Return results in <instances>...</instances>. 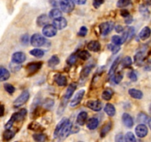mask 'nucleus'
I'll return each instance as SVG.
<instances>
[{
  "label": "nucleus",
  "instance_id": "45",
  "mask_svg": "<svg viewBox=\"0 0 151 142\" xmlns=\"http://www.w3.org/2000/svg\"><path fill=\"white\" fill-rule=\"evenodd\" d=\"M90 71H91V68L90 67H86L83 70L82 72H81V77L82 78H86L88 75V74L90 73Z\"/></svg>",
  "mask_w": 151,
  "mask_h": 142
},
{
  "label": "nucleus",
  "instance_id": "16",
  "mask_svg": "<svg viewBox=\"0 0 151 142\" xmlns=\"http://www.w3.org/2000/svg\"><path fill=\"white\" fill-rule=\"evenodd\" d=\"M122 122L128 128H131L134 126V120L128 113H124L122 115Z\"/></svg>",
  "mask_w": 151,
  "mask_h": 142
},
{
  "label": "nucleus",
  "instance_id": "50",
  "mask_svg": "<svg viewBox=\"0 0 151 142\" xmlns=\"http://www.w3.org/2000/svg\"><path fill=\"white\" fill-rule=\"evenodd\" d=\"M124 135L122 133H119V134H117L116 135V138H115V141L118 142H122L123 141H125V138H124Z\"/></svg>",
  "mask_w": 151,
  "mask_h": 142
},
{
  "label": "nucleus",
  "instance_id": "9",
  "mask_svg": "<svg viewBox=\"0 0 151 142\" xmlns=\"http://www.w3.org/2000/svg\"><path fill=\"white\" fill-rule=\"evenodd\" d=\"M84 94H85V90H81L78 91L75 96V97L72 99V100L70 102V106H76L77 105L79 104L81 101H82L83 98Z\"/></svg>",
  "mask_w": 151,
  "mask_h": 142
},
{
  "label": "nucleus",
  "instance_id": "30",
  "mask_svg": "<svg viewBox=\"0 0 151 142\" xmlns=\"http://www.w3.org/2000/svg\"><path fill=\"white\" fill-rule=\"evenodd\" d=\"M62 16V13L60 10L58 8H54L50 10V17L52 19H55L57 18L60 17Z\"/></svg>",
  "mask_w": 151,
  "mask_h": 142
},
{
  "label": "nucleus",
  "instance_id": "19",
  "mask_svg": "<svg viewBox=\"0 0 151 142\" xmlns=\"http://www.w3.org/2000/svg\"><path fill=\"white\" fill-rule=\"evenodd\" d=\"M128 93L132 98L136 99H141L143 97V93L141 90H137V89L131 88L128 90Z\"/></svg>",
  "mask_w": 151,
  "mask_h": 142
},
{
  "label": "nucleus",
  "instance_id": "24",
  "mask_svg": "<svg viewBox=\"0 0 151 142\" xmlns=\"http://www.w3.org/2000/svg\"><path fill=\"white\" fill-rule=\"evenodd\" d=\"M99 121L97 118H91L87 121V127L89 130H95L98 127Z\"/></svg>",
  "mask_w": 151,
  "mask_h": 142
},
{
  "label": "nucleus",
  "instance_id": "8",
  "mask_svg": "<svg viewBox=\"0 0 151 142\" xmlns=\"http://www.w3.org/2000/svg\"><path fill=\"white\" fill-rule=\"evenodd\" d=\"M135 133L138 137L144 138L147 135L148 130H147V127H146V125H145L144 124H141L137 126L135 129Z\"/></svg>",
  "mask_w": 151,
  "mask_h": 142
},
{
  "label": "nucleus",
  "instance_id": "2",
  "mask_svg": "<svg viewBox=\"0 0 151 142\" xmlns=\"http://www.w3.org/2000/svg\"><path fill=\"white\" fill-rule=\"evenodd\" d=\"M48 41L45 39L44 36H41L38 33H35L30 38V43L33 47H40L44 46Z\"/></svg>",
  "mask_w": 151,
  "mask_h": 142
},
{
  "label": "nucleus",
  "instance_id": "7",
  "mask_svg": "<svg viewBox=\"0 0 151 142\" xmlns=\"http://www.w3.org/2000/svg\"><path fill=\"white\" fill-rule=\"evenodd\" d=\"M72 124L69 119L67 120L66 123H65L64 126L62 128L61 131H60V135L61 138H64L67 137L69 134L71 133V131H72Z\"/></svg>",
  "mask_w": 151,
  "mask_h": 142
},
{
  "label": "nucleus",
  "instance_id": "4",
  "mask_svg": "<svg viewBox=\"0 0 151 142\" xmlns=\"http://www.w3.org/2000/svg\"><path fill=\"white\" fill-rule=\"evenodd\" d=\"M60 7L62 11L71 13L75 9V1L73 0H62Z\"/></svg>",
  "mask_w": 151,
  "mask_h": 142
},
{
  "label": "nucleus",
  "instance_id": "15",
  "mask_svg": "<svg viewBox=\"0 0 151 142\" xmlns=\"http://www.w3.org/2000/svg\"><path fill=\"white\" fill-rule=\"evenodd\" d=\"M54 80L55 81L56 84L58 86H66V84H67V80H66V78L60 73H58L55 75Z\"/></svg>",
  "mask_w": 151,
  "mask_h": 142
},
{
  "label": "nucleus",
  "instance_id": "14",
  "mask_svg": "<svg viewBox=\"0 0 151 142\" xmlns=\"http://www.w3.org/2000/svg\"><path fill=\"white\" fill-rule=\"evenodd\" d=\"M41 66H42V62H32V63L28 64L27 66V70L30 73H34V72H37L41 67Z\"/></svg>",
  "mask_w": 151,
  "mask_h": 142
},
{
  "label": "nucleus",
  "instance_id": "23",
  "mask_svg": "<svg viewBox=\"0 0 151 142\" xmlns=\"http://www.w3.org/2000/svg\"><path fill=\"white\" fill-rule=\"evenodd\" d=\"M104 111L110 117L114 116L115 115V113H116V109H115L114 106L110 103L106 104L104 108Z\"/></svg>",
  "mask_w": 151,
  "mask_h": 142
},
{
  "label": "nucleus",
  "instance_id": "53",
  "mask_svg": "<svg viewBox=\"0 0 151 142\" xmlns=\"http://www.w3.org/2000/svg\"><path fill=\"white\" fill-rule=\"evenodd\" d=\"M134 33H135V30H134V28H128V36L132 37L134 35Z\"/></svg>",
  "mask_w": 151,
  "mask_h": 142
},
{
  "label": "nucleus",
  "instance_id": "52",
  "mask_svg": "<svg viewBox=\"0 0 151 142\" xmlns=\"http://www.w3.org/2000/svg\"><path fill=\"white\" fill-rule=\"evenodd\" d=\"M103 0H94V2H93V5L97 8V7H100L102 4L103 3Z\"/></svg>",
  "mask_w": 151,
  "mask_h": 142
},
{
  "label": "nucleus",
  "instance_id": "12",
  "mask_svg": "<svg viewBox=\"0 0 151 142\" xmlns=\"http://www.w3.org/2000/svg\"><path fill=\"white\" fill-rule=\"evenodd\" d=\"M87 106L94 111H100L103 107V104L100 101L91 100L87 102Z\"/></svg>",
  "mask_w": 151,
  "mask_h": 142
},
{
  "label": "nucleus",
  "instance_id": "41",
  "mask_svg": "<svg viewBox=\"0 0 151 142\" xmlns=\"http://www.w3.org/2000/svg\"><path fill=\"white\" fill-rule=\"evenodd\" d=\"M28 128H29V130H34V131H35H35H38V130H41L42 127H41V126L39 124H38V123L32 122V123H31L29 126H28Z\"/></svg>",
  "mask_w": 151,
  "mask_h": 142
},
{
  "label": "nucleus",
  "instance_id": "36",
  "mask_svg": "<svg viewBox=\"0 0 151 142\" xmlns=\"http://www.w3.org/2000/svg\"><path fill=\"white\" fill-rule=\"evenodd\" d=\"M125 141L127 142H135L136 138L131 132H128L125 135Z\"/></svg>",
  "mask_w": 151,
  "mask_h": 142
},
{
  "label": "nucleus",
  "instance_id": "43",
  "mask_svg": "<svg viewBox=\"0 0 151 142\" xmlns=\"http://www.w3.org/2000/svg\"><path fill=\"white\" fill-rule=\"evenodd\" d=\"M143 59V53H138L135 56H134V61L137 64L141 63Z\"/></svg>",
  "mask_w": 151,
  "mask_h": 142
},
{
  "label": "nucleus",
  "instance_id": "1",
  "mask_svg": "<svg viewBox=\"0 0 151 142\" xmlns=\"http://www.w3.org/2000/svg\"><path fill=\"white\" fill-rule=\"evenodd\" d=\"M27 112L26 109H21L19 112H16V113L13 114L11 116V118H10V119L7 121V123L5 124V126H4L5 129H10L13 127L14 123L20 122V121H23V120L24 119L25 116H26Z\"/></svg>",
  "mask_w": 151,
  "mask_h": 142
},
{
  "label": "nucleus",
  "instance_id": "47",
  "mask_svg": "<svg viewBox=\"0 0 151 142\" xmlns=\"http://www.w3.org/2000/svg\"><path fill=\"white\" fill-rule=\"evenodd\" d=\"M122 78H123V75H122V73L119 72V73L116 74V75H115V77H114L115 83H116V84H119V82L122 81Z\"/></svg>",
  "mask_w": 151,
  "mask_h": 142
},
{
  "label": "nucleus",
  "instance_id": "46",
  "mask_svg": "<svg viewBox=\"0 0 151 142\" xmlns=\"http://www.w3.org/2000/svg\"><path fill=\"white\" fill-rule=\"evenodd\" d=\"M109 47H110V48L109 49L111 50L112 53H113L114 54L116 53L119 50H120L119 45H116V44H114V45H109Z\"/></svg>",
  "mask_w": 151,
  "mask_h": 142
},
{
  "label": "nucleus",
  "instance_id": "40",
  "mask_svg": "<svg viewBox=\"0 0 151 142\" xmlns=\"http://www.w3.org/2000/svg\"><path fill=\"white\" fill-rule=\"evenodd\" d=\"M137 121L139 123H145L148 122V118H147V115H145V113H140L139 114L138 118H137Z\"/></svg>",
  "mask_w": 151,
  "mask_h": 142
},
{
  "label": "nucleus",
  "instance_id": "34",
  "mask_svg": "<svg viewBox=\"0 0 151 142\" xmlns=\"http://www.w3.org/2000/svg\"><path fill=\"white\" fill-rule=\"evenodd\" d=\"M132 64V59L130 56H125L122 61V65L123 67H128Z\"/></svg>",
  "mask_w": 151,
  "mask_h": 142
},
{
  "label": "nucleus",
  "instance_id": "27",
  "mask_svg": "<svg viewBox=\"0 0 151 142\" xmlns=\"http://www.w3.org/2000/svg\"><path fill=\"white\" fill-rule=\"evenodd\" d=\"M77 88V84H75V83H72L70 84V85L68 87L67 90L66 92V94H65V99H69L71 96H72V94L75 92V89Z\"/></svg>",
  "mask_w": 151,
  "mask_h": 142
},
{
  "label": "nucleus",
  "instance_id": "37",
  "mask_svg": "<svg viewBox=\"0 0 151 142\" xmlns=\"http://www.w3.org/2000/svg\"><path fill=\"white\" fill-rule=\"evenodd\" d=\"M131 4V0H119L116 3V6L118 7H125Z\"/></svg>",
  "mask_w": 151,
  "mask_h": 142
},
{
  "label": "nucleus",
  "instance_id": "18",
  "mask_svg": "<svg viewBox=\"0 0 151 142\" xmlns=\"http://www.w3.org/2000/svg\"><path fill=\"white\" fill-rule=\"evenodd\" d=\"M87 118H88V114L86 112L83 111V112H80L77 117V123L81 126L84 125L87 121Z\"/></svg>",
  "mask_w": 151,
  "mask_h": 142
},
{
  "label": "nucleus",
  "instance_id": "20",
  "mask_svg": "<svg viewBox=\"0 0 151 142\" xmlns=\"http://www.w3.org/2000/svg\"><path fill=\"white\" fill-rule=\"evenodd\" d=\"M151 34V30L149 27H145L142 30H141V32L139 34V36L141 38L142 40H146L147 38H148L150 36Z\"/></svg>",
  "mask_w": 151,
  "mask_h": 142
},
{
  "label": "nucleus",
  "instance_id": "21",
  "mask_svg": "<svg viewBox=\"0 0 151 142\" xmlns=\"http://www.w3.org/2000/svg\"><path fill=\"white\" fill-rule=\"evenodd\" d=\"M49 22H50V18L46 14L41 15L37 19V24L38 26H45L48 25Z\"/></svg>",
  "mask_w": 151,
  "mask_h": 142
},
{
  "label": "nucleus",
  "instance_id": "44",
  "mask_svg": "<svg viewBox=\"0 0 151 142\" xmlns=\"http://www.w3.org/2000/svg\"><path fill=\"white\" fill-rule=\"evenodd\" d=\"M87 32H88V30H87V28L86 27H81L79 32H78V36L81 37H84L86 36Z\"/></svg>",
  "mask_w": 151,
  "mask_h": 142
},
{
  "label": "nucleus",
  "instance_id": "22",
  "mask_svg": "<svg viewBox=\"0 0 151 142\" xmlns=\"http://www.w3.org/2000/svg\"><path fill=\"white\" fill-rule=\"evenodd\" d=\"M68 118H63V119L61 120V121H60V122L58 124V125L56 126L55 127V132H54V136L55 138H58L59 135H60V131H61L62 128H63V127L64 126L65 123L67 121Z\"/></svg>",
  "mask_w": 151,
  "mask_h": 142
},
{
  "label": "nucleus",
  "instance_id": "28",
  "mask_svg": "<svg viewBox=\"0 0 151 142\" xmlns=\"http://www.w3.org/2000/svg\"><path fill=\"white\" fill-rule=\"evenodd\" d=\"M15 133L12 130H10V129H6L5 131L3 133V139L4 141H10L14 137Z\"/></svg>",
  "mask_w": 151,
  "mask_h": 142
},
{
  "label": "nucleus",
  "instance_id": "5",
  "mask_svg": "<svg viewBox=\"0 0 151 142\" xmlns=\"http://www.w3.org/2000/svg\"><path fill=\"white\" fill-rule=\"evenodd\" d=\"M114 27V22H107L100 24V26H99L100 34L103 36L108 35V34L113 30Z\"/></svg>",
  "mask_w": 151,
  "mask_h": 142
},
{
  "label": "nucleus",
  "instance_id": "56",
  "mask_svg": "<svg viewBox=\"0 0 151 142\" xmlns=\"http://www.w3.org/2000/svg\"><path fill=\"white\" fill-rule=\"evenodd\" d=\"M73 1L78 4H83L86 2V0H73Z\"/></svg>",
  "mask_w": 151,
  "mask_h": 142
},
{
  "label": "nucleus",
  "instance_id": "33",
  "mask_svg": "<svg viewBox=\"0 0 151 142\" xmlns=\"http://www.w3.org/2000/svg\"><path fill=\"white\" fill-rule=\"evenodd\" d=\"M112 96H113V92L112 90H109V89H107V90H104L103 92V94H102V97L104 100L109 101L112 98Z\"/></svg>",
  "mask_w": 151,
  "mask_h": 142
},
{
  "label": "nucleus",
  "instance_id": "59",
  "mask_svg": "<svg viewBox=\"0 0 151 142\" xmlns=\"http://www.w3.org/2000/svg\"><path fill=\"white\" fill-rule=\"evenodd\" d=\"M150 109V112H151V104H150V109Z\"/></svg>",
  "mask_w": 151,
  "mask_h": 142
},
{
  "label": "nucleus",
  "instance_id": "10",
  "mask_svg": "<svg viewBox=\"0 0 151 142\" xmlns=\"http://www.w3.org/2000/svg\"><path fill=\"white\" fill-rule=\"evenodd\" d=\"M52 25L58 30H62L66 27V25H67V21H66V19L65 18L60 16V17L57 18V19L53 20Z\"/></svg>",
  "mask_w": 151,
  "mask_h": 142
},
{
  "label": "nucleus",
  "instance_id": "48",
  "mask_svg": "<svg viewBox=\"0 0 151 142\" xmlns=\"http://www.w3.org/2000/svg\"><path fill=\"white\" fill-rule=\"evenodd\" d=\"M62 0H50V3L52 7H58V6H60V3H61Z\"/></svg>",
  "mask_w": 151,
  "mask_h": 142
},
{
  "label": "nucleus",
  "instance_id": "29",
  "mask_svg": "<svg viewBox=\"0 0 151 142\" xmlns=\"http://www.w3.org/2000/svg\"><path fill=\"white\" fill-rule=\"evenodd\" d=\"M60 63V59L57 56H52L48 61V65L50 67H54Z\"/></svg>",
  "mask_w": 151,
  "mask_h": 142
},
{
  "label": "nucleus",
  "instance_id": "31",
  "mask_svg": "<svg viewBox=\"0 0 151 142\" xmlns=\"http://www.w3.org/2000/svg\"><path fill=\"white\" fill-rule=\"evenodd\" d=\"M29 53H30L32 56H35V57L36 58H41L43 57V56L44 55V52L42 50L38 48L32 49V50H30Z\"/></svg>",
  "mask_w": 151,
  "mask_h": 142
},
{
  "label": "nucleus",
  "instance_id": "55",
  "mask_svg": "<svg viewBox=\"0 0 151 142\" xmlns=\"http://www.w3.org/2000/svg\"><path fill=\"white\" fill-rule=\"evenodd\" d=\"M4 105L1 104H0V117L3 116V115H4Z\"/></svg>",
  "mask_w": 151,
  "mask_h": 142
},
{
  "label": "nucleus",
  "instance_id": "13",
  "mask_svg": "<svg viewBox=\"0 0 151 142\" xmlns=\"http://www.w3.org/2000/svg\"><path fill=\"white\" fill-rule=\"evenodd\" d=\"M128 36V32L124 33L123 35H122V36H114L111 38L112 42H113L114 44H116V45H120V44H123V43L126 41Z\"/></svg>",
  "mask_w": 151,
  "mask_h": 142
},
{
  "label": "nucleus",
  "instance_id": "39",
  "mask_svg": "<svg viewBox=\"0 0 151 142\" xmlns=\"http://www.w3.org/2000/svg\"><path fill=\"white\" fill-rule=\"evenodd\" d=\"M33 139L35 141H44L46 139V135L41 133H37L33 135Z\"/></svg>",
  "mask_w": 151,
  "mask_h": 142
},
{
  "label": "nucleus",
  "instance_id": "3",
  "mask_svg": "<svg viewBox=\"0 0 151 142\" xmlns=\"http://www.w3.org/2000/svg\"><path fill=\"white\" fill-rule=\"evenodd\" d=\"M29 98V93L27 90H25L24 91L17 99L15 100L13 105H14L15 107H19V106H22L23 104H24L27 101H28Z\"/></svg>",
  "mask_w": 151,
  "mask_h": 142
},
{
  "label": "nucleus",
  "instance_id": "38",
  "mask_svg": "<svg viewBox=\"0 0 151 142\" xmlns=\"http://www.w3.org/2000/svg\"><path fill=\"white\" fill-rule=\"evenodd\" d=\"M78 54H77V53L76 54H72L69 58H68L66 62H67L68 64L73 65L76 62L77 59H78Z\"/></svg>",
  "mask_w": 151,
  "mask_h": 142
},
{
  "label": "nucleus",
  "instance_id": "42",
  "mask_svg": "<svg viewBox=\"0 0 151 142\" xmlns=\"http://www.w3.org/2000/svg\"><path fill=\"white\" fill-rule=\"evenodd\" d=\"M4 90H5L7 92V93H10V94H13V93H14L15 87H13V86L12 85V84H4Z\"/></svg>",
  "mask_w": 151,
  "mask_h": 142
},
{
  "label": "nucleus",
  "instance_id": "58",
  "mask_svg": "<svg viewBox=\"0 0 151 142\" xmlns=\"http://www.w3.org/2000/svg\"><path fill=\"white\" fill-rule=\"evenodd\" d=\"M148 125H149V127H150V129L151 130V118L148 120Z\"/></svg>",
  "mask_w": 151,
  "mask_h": 142
},
{
  "label": "nucleus",
  "instance_id": "17",
  "mask_svg": "<svg viewBox=\"0 0 151 142\" xmlns=\"http://www.w3.org/2000/svg\"><path fill=\"white\" fill-rule=\"evenodd\" d=\"M87 47L91 51L98 52L101 48V44L97 41H91L87 44Z\"/></svg>",
  "mask_w": 151,
  "mask_h": 142
},
{
  "label": "nucleus",
  "instance_id": "35",
  "mask_svg": "<svg viewBox=\"0 0 151 142\" xmlns=\"http://www.w3.org/2000/svg\"><path fill=\"white\" fill-rule=\"evenodd\" d=\"M119 58H117V59L113 62V64H112L111 65V67L110 70H109V75H113V74L114 73L116 68H117L118 64H119Z\"/></svg>",
  "mask_w": 151,
  "mask_h": 142
},
{
  "label": "nucleus",
  "instance_id": "57",
  "mask_svg": "<svg viewBox=\"0 0 151 142\" xmlns=\"http://www.w3.org/2000/svg\"><path fill=\"white\" fill-rule=\"evenodd\" d=\"M123 30V28H122V26H120V25H118V26L116 27V31L118 33H120L122 32V31Z\"/></svg>",
  "mask_w": 151,
  "mask_h": 142
},
{
  "label": "nucleus",
  "instance_id": "32",
  "mask_svg": "<svg viewBox=\"0 0 151 142\" xmlns=\"http://www.w3.org/2000/svg\"><path fill=\"white\" fill-rule=\"evenodd\" d=\"M77 54H78V58H80L81 59H83V60H87L91 56L90 53L87 50H81V51L78 52Z\"/></svg>",
  "mask_w": 151,
  "mask_h": 142
},
{
  "label": "nucleus",
  "instance_id": "25",
  "mask_svg": "<svg viewBox=\"0 0 151 142\" xmlns=\"http://www.w3.org/2000/svg\"><path fill=\"white\" fill-rule=\"evenodd\" d=\"M10 78V72L4 67H0V81H4Z\"/></svg>",
  "mask_w": 151,
  "mask_h": 142
},
{
  "label": "nucleus",
  "instance_id": "6",
  "mask_svg": "<svg viewBox=\"0 0 151 142\" xmlns=\"http://www.w3.org/2000/svg\"><path fill=\"white\" fill-rule=\"evenodd\" d=\"M58 29L53 25H47L44 26L42 30V33L45 36L53 37L57 33Z\"/></svg>",
  "mask_w": 151,
  "mask_h": 142
},
{
  "label": "nucleus",
  "instance_id": "54",
  "mask_svg": "<svg viewBox=\"0 0 151 142\" xmlns=\"http://www.w3.org/2000/svg\"><path fill=\"white\" fill-rule=\"evenodd\" d=\"M121 16H123V17H125V18H126V17H128V16H129L130 14H129V13H128V10H123L121 11Z\"/></svg>",
  "mask_w": 151,
  "mask_h": 142
},
{
  "label": "nucleus",
  "instance_id": "49",
  "mask_svg": "<svg viewBox=\"0 0 151 142\" xmlns=\"http://www.w3.org/2000/svg\"><path fill=\"white\" fill-rule=\"evenodd\" d=\"M128 76H129L130 79H131V81H136L137 80V74L135 73V72H134V71H131L129 73V75H128Z\"/></svg>",
  "mask_w": 151,
  "mask_h": 142
},
{
  "label": "nucleus",
  "instance_id": "26",
  "mask_svg": "<svg viewBox=\"0 0 151 142\" xmlns=\"http://www.w3.org/2000/svg\"><path fill=\"white\" fill-rule=\"evenodd\" d=\"M111 127H112L111 121H109L108 123H106V124L103 126V128L101 129V131H100V136H101L102 138L105 137V136L109 133V131L111 130Z\"/></svg>",
  "mask_w": 151,
  "mask_h": 142
},
{
  "label": "nucleus",
  "instance_id": "11",
  "mask_svg": "<svg viewBox=\"0 0 151 142\" xmlns=\"http://www.w3.org/2000/svg\"><path fill=\"white\" fill-rule=\"evenodd\" d=\"M26 59V56L22 52H16L12 56V61L15 64H22Z\"/></svg>",
  "mask_w": 151,
  "mask_h": 142
},
{
  "label": "nucleus",
  "instance_id": "51",
  "mask_svg": "<svg viewBox=\"0 0 151 142\" xmlns=\"http://www.w3.org/2000/svg\"><path fill=\"white\" fill-rule=\"evenodd\" d=\"M21 40H22V42L23 43V44H27L29 43V36H28V35H24L22 36V38H21Z\"/></svg>",
  "mask_w": 151,
  "mask_h": 142
}]
</instances>
